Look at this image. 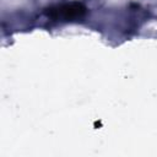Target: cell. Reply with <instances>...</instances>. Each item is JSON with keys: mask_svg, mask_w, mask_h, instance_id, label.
I'll use <instances>...</instances> for the list:
<instances>
[{"mask_svg": "<svg viewBox=\"0 0 157 157\" xmlns=\"http://www.w3.org/2000/svg\"><path fill=\"white\" fill-rule=\"evenodd\" d=\"M86 13V7L80 2H70L63 4L56 7H52L48 11V15L53 18H60L63 21H74L76 18H81Z\"/></svg>", "mask_w": 157, "mask_h": 157, "instance_id": "obj_1", "label": "cell"}]
</instances>
